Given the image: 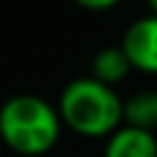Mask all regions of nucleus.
<instances>
[{
	"label": "nucleus",
	"mask_w": 157,
	"mask_h": 157,
	"mask_svg": "<svg viewBox=\"0 0 157 157\" xmlns=\"http://www.w3.org/2000/svg\"><path fill=\"white\" fill-rule=\"evenodd\" d=\"M120 49L132 71L157 76V15H145L130 22L123 32Z\"/></svg>",
	"instance_id": "7ed1b4c3"
},
{
	"label": "nucleus",
	"mask_w": 157,
	"mask_h": 157,
	"mask_svg": "<svg viewBox=\"0 0 157 157\" xmlns=\"http://www.w3.org/2000/svg\"><path fill=\"white\" fill-rule=\"evenodd\" d=\"M103 157H157V135L123 123L105 137Z\"/></svg>",
	"instance_id": "20e7f679"
},
{
	"label": "nucleus",
	"mask_w": 157,
	"mask_h": 157,
	"mask_svg": "<svg viewBox=\"0 0 157 157\" xmlns=\"http://www.w3.org/2000/svg\"><path fill=\"white\" fill-rule=\"evenodd\" d=\"M0 157H2V150H0Z\"/></svg>",
	"instance_id": "1a4fd4ad"
},
{
	"label": "nucleus",
	"mask_w": 157,
	"mask_h": 157,
	"mask_svg": "<svg viewBox=\"0 0 157 157\" xmlns=\"http://www.w3.org/2000/svg\"><path fill=\"white\" fill-rule=\"evenodd\" d=\"M74 2L88 12H105V10H113L115 5H120L123 0H74Z\"/></svg>",
	"instance_id": "0eeeda50"
},
{
	"label": "nucleus",
	"mask_w": 157,
	"mask_h": 157,
	"mask_svg": "<svg viewBox=\"0 0 157 157\" xmlns=\"http://www.w3.org/2000/svg\"><path fill=\"white\" fill-rule=\"evenodd\" d=\"M123 123L155 132L157 130V91L142 88L123 98Z\"/></svg>",
	"instance_id": "423d86ee"
},
{
	"label": "nucleus",
	"mask_w": 157,
	"mask_h": 157,
	"mask_svg": "<svg viewBox=\"0 0 157 157\" xmlns=\"http://www.w3.org/2000/svg\"><path fill=\"white\" fill-rule=\"evenodd\" d=\"M147 7H150V15H157V0H147Z\"/></svg>",
	"instance_id": "6e6552de"
},
{
	"label": "nucleus",
	"mask_w": 157,
	"mask_h": 157,
	"mask_svg": "<svg viewBox=\"0 0 157 157\" xmlns=\"http://www.w3.org/2000/svg\"><path fill=\"white\" fill-rule=\"evenodd\" d=\"M61 118L54 103L37 93H15L0 103V145L20 157H42L61 140Z\"/></svg>",
	"instance_id": "f257e3e1"
},
{
	"label": "nucleus",
	"mask_w": 157,
	"mask_h": 157,
	"mask_svg": "<svg viewBox=\"0 0 157 157\" xmlns=\"http://www.w3.org/2000/svg\"><path fill=\"white\" fill-rule=\"evenodd\" d=\"M61 125L86 140H105L123 125V98L91 76L71 78L56 103Z\"/></svg>",
	"instance_id": "f03ea898"
},
{
	"label": "nucleus",
	"mask_w": 157,
	"mask_h": 157,
	"mask_svg": "<svg viewBox=\"0 0 157 157\" xmlns=\"http://www.w3.org/2000/svg\"><path fill=\"white\" fill-rule=\"evenodd\" d=\"M132 71L128 56L123 54L120 44L118 47H103L91 56V78H96L98 83H105L110 88H115L120 81L128 78V74Z\"/></svg>",
	"instance_id": "39448f33"
}]
</instances>
